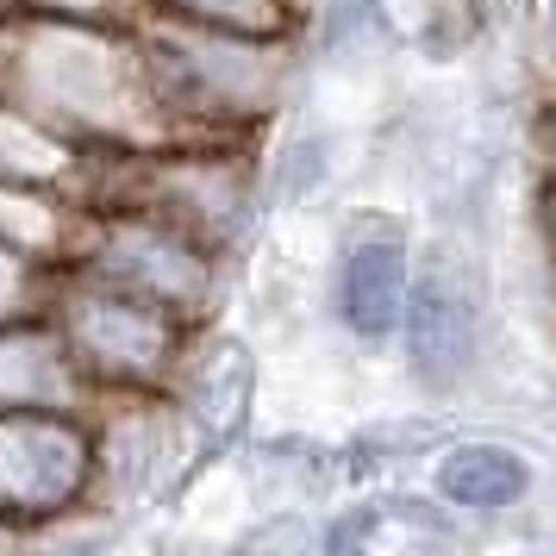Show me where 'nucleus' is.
Wrapping results in <instances>:
<instances>
[{
    "label": "nucleus",
    "mask_w": 556,
    "mask_h": 556,
    "mask_svg": "<svg viewBox=\"0 0 556 556\" xmlns=\"http://www.w3.org/2000/svg\"><path fill=\"white\" fill-rule=\"evenodd\" d=\"M0 94L101 156H131L181 138L131 20L13 13L0 45Z\"/></svg>",
    "instance_id": "1"
},
{
    "label": "nucleus",
    "mask_w": 556,
    "mask_h": 556,
    "mask_svg": "<svg viewBox=\"0 0 556 556\" xmlns=\"http://www.w3.org/2000/svg\"><path fill=\"white\" fill-rule=\"evenodd\" d=\"M131 26L144 38L156 94H163L181 138L256 144L269 126L288 119V106L301 94L306 31H238L151 13V7Z\"/></svg>",
    "instance_id": "2"
},
{
    "label": "nucleus",
    "mask_w": 556,
    "mask_h": 556,
    "mask_svg": "<svg viewBox=\"0 0 556 556\" xmlns=\"http://www.w3.org/2000/svg\"><path fill=\"white\" fill-rule=\"evenodd\" d=\"M63 269L119 281V288L169 306V313L194 319V326H213L219 306H226L231 256L213 251L194 231H181L176 219L151 213V206L101 194V201H81V226H76V244H70Z\"/></svg>",
    "instance_id": "3"
},
{
    "label": "nucleus",
    "mask_w": 556,
    "mask_h": 556,
    "mask_svg": "<svg viewBox=\"0 0 556 556\" xmlns=\"http://www.w3.org/2000/svg\"><path fill=\"white\" fill-rule=\"evenodd\" d=\"M51 319L63 331L70 356L81 363L94 401L101 394H163V388H176L194 338L206 331L194 319L169 313V306L119 288V281L81 276V269H56Z\"/></svg>",
    "instance_id": "4"
},
{
    "label": "nucleus",
    "mask_w": 556,
    "mask_h": 556,
    "mask_svg": "<svg viewBox=\"0 0 556 556\" xmlns=\"http://www.w3.org/2000/svg\"><path fill=\"white\" fill-rule=\"evenodd\" d=\"M256 144L238 138H163L151 151L131 156H101L94 194H119L176 219L181 231L206 238L213 251L238 256L244 231H251V206H256Z\"/></svg>",
    "instance_id": "5"
},
{
    "label": "nucleus",
    "mask_w": 556,
    "mask_h": 556,
    "mask_svg": "<svg viewBox=\"0 0 556 556\" xmlns=\"http://www.w3.org/2000/svg\"><path fill=\"white\" fill-rule=\"evenodd\" d=\"M94 519L88 413H0V538H51Z\"/></svg>",
    "instance_id": "6"
},
{
    "label": "nucleus",
    "mask_w": 556,
    "mask_h": 556,
    "mask_svg": "<svg viewBox=\"0 0 556 556\" xmlns=\"http://www.w3.org/2000/svg\"><path fill=\"white\" fill-rule=\"evenodd\" d=\"M481 338H488V294L476 263L456 244H426L413 256V294L401 319L406 376L426 394H456L481 376Z\"/></svg>",
    "instance_id": "7"
},
{
    "label": "nucleus",
    "mask_w": 556,
    "mask_h": 556,
    "mask_svg": "<svg viewBox=\"0 0 556 556\" xmlns=\"http://www.w3.org/2000/svg\"><path fill=\"white\" fill-rule=\"evenodd\" d=\"M94 426V513H131V506L169 494L188 456L201 444L181 401L163 394H101L88 406Z\"/></svg>",
    "instance_id": "8"
},
{
    "label": "nucleus",
    "mask_w": 556,
    "mask_h": 556,
    "mask_svg": "<svg viewBox=\"0 0 556 556\" xmlns=\"http://www.w3.org/2000/svg\"><path fill=\"white\" fill-rule=\"evenodd\" d=\"M413 238L388 213H356L338 256H331V319L344 326L351 344L388 351L401 338L406 294H413Z\"/></svg>",
    "instance_id": "9"
},
{
    "label": "nucleus",
    "mask_w": 556,
    "mask_h": 556,
    "mask_svg": "<svg viewBox=\"0 0 556 556\" xmlns=\"http://www.w3.org/2000/svg\"><path fill=\"white\" fill-rule=\"evenodd\" d=\"M94 388L51 313L0 326V413H88Z\"/></svg>",
    "instance_id": "10"
},
{
    "label": "nucleus",
    "mask_w": 556,
    "mask_h": 556,
    "mask_svg": "<svg viewBox=\"0 0 556 556\" xmlns=\"http://www.w3.org/2000/svg\"><path fill=\"white\" fill-rule=\"evenodd\" d=\"M531 488H538L531 463L513 444H494V438H456L431 463V494L451 513H469V519H494V513L526 506Z\"/></svg>",
    "instance_id": "11"
},
{
    "label": "nucleus",
    "mask_w": 556,
    "mask_h": 556,
    "mask_svg": "<svg viewBox=\"0 0 556 556\" xmlns=\"http://www.w3.org/2000/svg\"><path fill=\"white\" fill-rule=\"evenodd\" d=\"M101 176V151H88L76 138H63L51 119H38L31 106L0 94V181H38L88 201Z\"/></svg>",
    "instance_id": "12"
},
{
    "label": "nucleus",
    "mask_w": 556,
    "mask_h": 556,
    "mask_svg": "<svg viewBox=\"0 0 556 556\" xmlns=\"http://www.w3.org/2000/svg\"><path fill=\"white\" fill-rule=\"evenodd\" d=\"M169 394L181 401V413L194 419L201 438H226L244 419V401H251V356L206 326L194 338V351H188V363H181V376Z\"/></svg>",
    "instance_id": "13"
},
{
    "label": "nucleus",
    "mask_w": 556,
    "mask_h": 556,
    "mask_svg": "<svg viewBox=\"0 0 556 556\" xmlns=\"http://www.w3.org/2000/svg\"><path fill=\"white\" fill-rule=\"evenodd\" d=\"M81 226V201L63 188H38V181H0V244L38 256V263H70Z\"/></svg>",
    "instance_id": "14"
},
{
    "label": "nucleus",
    "mask_w": 556,
    "mask_h": 556,
    "mask_svg": "<svg viewBox=\"0 0 556 556\" xmlns=\"http://www.w3.org/2000/svg\"><path fill=\"white\" fill-rule=\"evenodd\" d=\"M151 13L176 20H206V26H238V31H306V13L294 0H144Z\"/></svg>",
    "instance_id": "15"
},
{
    "label": "nucleus",
    "mask_w": 556,
    "mask_h": 556,
    "mask_svg": "<svg viewBox=\"0 0 556 556\" xmlns=\"http://www.w3.org/2000/svg\"><path fill=\"white\" fill-rule=\"evenodd\" d=\"M51 288H56V263H38V256L0 244V326L51 313Z\"/></svg>",
    "instance_id": "16"
},
{
    "label": "nucleus",
    "mask_w": 556,
    "mask_h": 556,
    "mask_svg": "<svg viewBox=\"0 0 556 556\" xmlns=\"http://www.w3.org/2000/svg\"><path fill=\"white\" fill-rule=\"evenodd\" d=\"M526 63H531V76H538V88L556 94V0H531V13H526Z\"/></svg>",
    "instance_id": "17"
},
{
    "label": "nucleus",
    "mask_w": 556,
    "mask_h": 556,
    "mask_svg": "<svg viewBox=\"0 0 556 556\" xmlns=\"http://www.w3.org/2000/svg\"><path fill=\"white\" fill-rule=\"evenodd\" d=\"M13 13H56V20H138L144 0H13Z\"/></svg>",
    "instance_id": "18"
},
{
    "label": "nucleus",
    "mask_w": 556,
    "mask_h": 556,
    "mask_svg": "<svg viewBox=\"0 0 556 556\" xmlns=\"http://www.w3.org/2000/svg\"><path fill=\"white\" fill-rule=\"evenodd\" d=\"M538 244H544L556 276V163H544V176H538Z\"/></svg>",
    "instance_id": "19"
},
{
    "label": "nucleus",
    "mask_w": 556,
    "mask_h": 556,
    "mask_svg": "<svg viewBox=\"0 0 556 556\" xmlns=\"http://www.w3.org/2000/svg\"><path fill=\"white\" fill-rule=\"evenodd\" d=\"M538 151H544V163H556V94H544V119H538Z\"/></svg>",
    "instance_id": "20"
},
{
    "label": "nucleus",
    "mask_w": 556,
    "mask_h": 556,
    "mask_svg": "<svg viewBox=\"0 0 556 556\" xmlns=\"http://www.w3.org/2000/svg\"><path fill=\"white\" fill-rule=\"evenodd\" d=\"M7 20H13V13H7V7H0V45H7Z\"/></svg>",
    "instance_id": "21"
},
{
    "label": "nucleus",
    "mask_w": 556,
    "mask_h": 556,
    "mask_svg": "<svg viewBox=\"0 0 556 556\" xmlns=\"http://www.w3.org/2000/svg\"><path fill=\"white\" fill-rule=\"evenodd\" d=\"M294 7H301V13H306V20H313V7H319V0H294Z\"/></svg>",
    "instance_id": "22"
},
{
    "label": "nucleus",
    "mask_w": 556,
    "mask_h": 556,
    "mask_svg": "<svg viewBox=\"0 0 556 556\" xmlns=\"http://www.w3.org/2000/svg\"><path fill=\"white\" fill-rule=\"evenodd\" d=\"M0 7H7V13H13V0H0Z\"/></svg>",
    "instance_id": "23"
}]
</instances>
